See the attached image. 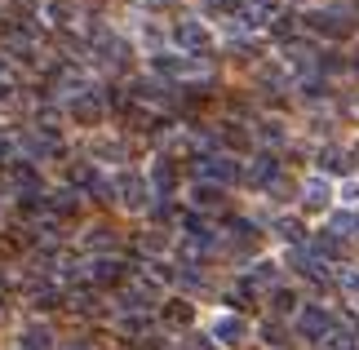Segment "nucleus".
<instances>
[{"mask_svg": "<svg viewBox=\"0 0 359 350\" xmlns=\"http://www.w3.org/2000/svg\"><path fill=\"white\" fill-rule=\"evenodd\" d=\"M18 151H27L32 160H58L62 156V137L58 129H32L18 137Z\"/></svg>", "mask_w": 359, "mask_h": 350, "instance_id": "obj_1", "label": "nucleus"}, {"mask_svg": "<svg viewBox=\"0 0 359 350\" xmlns=\"http://www.w3.org/2000/svg\"><path fill=\"white\" fill-rule=\"evenodd\" d=\"M196 173H200V182H213V187L244 177V169H240L231 156H204V160H196Z\"/></svg>", "mask_w": 359, "mask_h": 350, "instance_id": "obj_2", "label": "nucleus"}, {"mask_svg": "<svg viewBox=\"0 0 359 350\" xmlns=\"http://www.w3.org/2000/svg\"><path fill=\"white\" fill-rule=\"evenodd\" d=\"M0 53L5 58H13V62H32L36 58V40H32V32L18 22V27H9V32H0Z\"/></svg>", "mask_w": 359, "mask_h": 350, "instance_id": "obj_3", "label": "nucleus"}, {"mask_svg": "<svg viewBox=\"0 0 359 350\" xmlns=\"http://www.w3.org/2000/svg\"><path fill=\"white\" fill-rule=\"evenodd\" d=\"M297 328H302V337L324 342V337H328V332H333L337 324H333V315H328L324 306H306V311H302V319H297Z\"/></svg>", "mask_w": 359, "mask_h": 350, "instance_id": "obj_4", "label": "nucleus"}, {"mask_svg": "<svg viewBox=\"0 0 359 350\" xmlns=\"http://www.w3.org/2000/svg\"><path fill=\"white\" fill-rule=\"evenodd\" d=\"M173 40H177V45H182L187 53H204L213 36H209V27H204V22H191V18H182V22L173 27Z\"/></svg>", "mask_w": 359, "mask_h": 350, "instance_id": "obj_5", "label": "nucleus"}, {"mask_svg": "<svg viewBox=\"0 0 359 350\" xmlns=\"http://www.w3.org/2000/svg\"><path fill=\"white\" fill-rule=\"evenodd\" d=\"M280 18V0H240V22L244 27H266Z\"/></svg>", "mask_w": 359, "mask_h": 350, "instance_id": "obj_6", "label": "nucleus"}, {"mask_svg": "<svg viewBox=\"0 0 359 350\" xmlns=\"http://www.w3.org/2000/svg\"><path fill=\"white\" fill-rule=\"evenodd\" d=\"M306 27H311V32H320V36H333V40H346L351 36V22L341 18V13H333V9H315L311 18H306Z\"/></svg>", "mask_w": 359, "mask_h": 350, "instance_id": "obj_7", "label": "nucleus"}, {"mask_svg": "<svg viewBox=\"0 0 359 350\" xmlns=\"http://www.w3.org/2000/svg\"><path fill=\"white\" fill-rule=\"evenodd\" d=\"M147 195H151V191H147V182L137 177V173H120V177H116V200H120L124 208H142Z\"/></svg>", "mask_w": 359, "mask_h": 350, "instance_id": "obj_8", "label": "nucleus"}, {"mask_svg": "<svg viewBox=\"0 0 359 350\" xmlns=\"http://www.w3.org/2000/svg\"><path fill=\"white\" fill-rule=\"evenodd\" d=\"M244 182H253V187H275V182H280V160H275V156H257L244 169Z\"/></svg>", "mask_w": 359, "mask_h": 350, "instance_id": "obj_9", "label": "nucleus"}, {"mask_svg": "<svg viewBox=\"0 0 359 350\" xmlns=\"http://www.w3.org/2000/svg\"><path fill=\"white\" fill-rule=\"evenodd\" d=\"M124 279V262L120 257H93L89 262V284H120Z\"/></svg>", "mask_w": 359, "mask_h": 350, "instance_id": "obj_10", "label": "nucleus"}, {"mask_svg": "<svg viewBox=\"0 0 359 350\" xmlns=\"http://www.w3.org/2000/svg\"><path fill=\"white\" fill-rule=\"evenodd\" d=\"M244 337H248V324L240 315H222L213 324V342H222V346H244Z\"/></svg>", "mask_w": 359, "mask_h": 350, "instance_id": "obj_11", "label": "nucleus"}, {"mask_svg": "<svg viewBox=\"0 0 359 350\" xmlns=\"http://www.w3.org/2000/svg\"><path fill=\"white\" fill-rule=\"evenodd\" d=\"M156 72L160 76H173V80H187V76L200 72V62L196 58H177V53H156Z\"/></svg>", "mask_w": 359, "mask_h": 350, "instance_id": "obj_12", "label": "nucleus"}, {"mask_svg": "<svg viewBox=\"0 0 359 350\" xmlns=\"http://www.w3.org/2000/svg\"><path fill=\"white\" fill-rule=\"evenodd\" d=\"M9 187L18 191V195H22V191H27V195L40 191V173L32 169V160H13V164H9Z\"/></svg>", "mask_w": 359, "mask_h": 350, "instance_id": "obj_13", "label": "nucleus"}, {"mask_svg": "<svg viewBox=\"0 0 359 350\" xmlns=\"http://www.w3.org/2000/svg\"><path fill=\"white\" fill-rule=\"evenodd\" d=\"M45 22H53V27H76L80 22L76 0H45Z\"/></svg>", "mask_w": 359, "mask_h": 350, "instance_id": "obj_14", "label": "nucleus"}, {"mask_svg": "<svg viewBox=\"0 0 359 350\" xmlns=\"http://www.w3.org/2000/svg\"><path fill=\"white\" fill-rule=\"evenodd\" d=\"M328 200H333L328 177H311L306 187H302V204H306V208H328Z\"/></svg>", "mask_w": 359, "mask_h": 350, "instance_id": "obj_15", "label": "nucleus"}, {"mask_svg": "<svg viewBox=\"0 0 359 350\" xmlns=\"http://www.w3.org/2000/svg\"><path fill=\"white\" fill-rule=\"evenodd\" d=\"M72 116H76V120H85V124H98V120H102V97H98V93L76 97V102H72Z\"/></svg>", "mask_w": 359, "mask_h": 350, "instance_id": "obj_16", "label": "nucleus"}, {"mask_svg": "<svg viewBox=\"0 0 359 350\" xmlns=\"http://www.w3.org/2000/svg\"><path fill=\"white\" fill-rule=\"evenodd\" d=\"M191 204H196V208H217V204H222V187H213V182H196V187H191Z\"/></svg>", "mask_w": 359, "mask_h": 350, "instance_id": "obj_17", "label": "nucleus"}, {"mask_svg": "<svg viewBox=\"0 0 359 350\" xmlns=\"http://www.w3.org/2000/svg\"><path fill=\"white\" fill-rule=\"evenodd\" d=\"M320 169L324 173H351V156L341 147H324L320 151Z\"/></svg>", "mask_w": 359, "mask_h": 350, "instance_id": "obj_18", "label": "nucleus"}, {"mask_svg": "<svg viewBox=\"0 0 359 350\" xmlns=\"http://www.w3.org/2000/svg\"><path fill=\"white\" fill-rule=\"evenodd\" d=\"M18 350H53V332L49 328H22V337H18Z\"/></svg>", "mask_w": 359, "mask_h": 350, "instance_id": "obj_19", "label": "nucleus"}, {"mask_svg": "<svg viewBox=\"0 0 359 350\" xmlns=\"http://www.w3.org/2000/svg\"><path fill=\"white\" fill-rule=\"evenodd\" d=\"M151 182H156V191L160 195H169L177 187V169H173V160H156V169H151Z\"/></svg>", "mask_w": 359, "mask_h": 350, "instance_id": "obj_20", "label": "nucleus"}, {"mask_svg": "<svg viewBox=\"0 0 359 350\" xmlns=\"http://www.w3.org/2000/svg\"><path fill=\"white\" fill-rule=\"evenodd\" d=\"M191 319H196V306H191V302H169V306H164V324L187 328Z\"/></svg>", "mask_w": 359, "mask_h": 350, "instance_id": "obj_21", "label": "nucleus"}, {"mask_svg": "<svg viewBox=\"0 0 359 350\" xmlns=\"http://www.w3.org/2000/svg\"><path fill=\"white\" fill-rule=\"evenodd\" d=\"M45 204H49L53 217H67V213H76V208H80V195L76 191H58V195H49Z\"/></svg>", "mask_w": 359, "mask_h": 350, "instance_id": "obj_22", "label": "nucleus"}, {"mask_svg": "<svg viewBox=\"0 0 359 350\" xmlns=\"http://www.w3.org/2000/svg\"><path fill=\"white\" fill-rule=\"evenodd\" d=\"M328 235H341V240H359V213H337Z\"/></svg>", "mask_w": 359, "mask_h": 350, "instance_id": "obj_23", "label": "nucleus"}, {"mask_svg": "<svg viewBox=\"0 0 359 350\" xmlns=\"http://www.w3.org/2000/svg\"><path fill=\"white\" fill-rule=\"evenodd\" d=\"M275 279H280V266H275V262H257L253 275H248L244 284H248V288H262V284H275Z\"/></svg>", "mask_w": 359, "mask_h": 350, "instance_id": "obj_24", "label": "nucleus"}, {"mask_svg": "<svg viewBox=\"0 0 359 350\" xmlns=\"http://www.w3.org/2000/svg\"><path fill=\"white\" fill-rule=\"evenodd\" d=\"M275 235H284L288 244H302V240H306V231H302L297 217H280V222H275Z\"/></svg>", "mask_w": 359, "mask_h": 350, "instance_id": "obj_25", "label": "nucleus"}, {"mask_svg": "<svg viewBox=\"0 0 359 350\" xmlns=\"http://www.w3.org/2000/svg\"><path fill=\"white\" fill-rule=\"evenodd\" d=\"M324 346H328V350H359V342L351 337L346 328H333V332H328V337H324Z\"/></svg>", "mask_w": 359, "mask_h": 350, "instance_id": "obj_26", "label": "nucleus"}, {"mask_svg": "<svg viewBox=\"0 0 359 350\" xmlns=\"http://www.w3.org/2000/svg\"><path fill=\"white\" fill-rule=\"evenodd\" d=\"M13 89H18V76H13V67L0 58V97H9Z\"/></svg>", "mask_w": 359, "mask_h": 350, "instance_id": "obj_27", "label": "nucleus"}, {"mask_svg": "<svg viewBox=\"0 0 359 350\" xmlns=\"http://www.w3.org/2000/svg\"><path fill=\"white\" fill-rule=\"evenodd\" d=\"M93 156L98 160H124V147L120 142H93Z\"/></svg>", "mask_w": 359, "mask_h": 350, "instance_id": "obj_28", "label": "nucleus"}, {"mask_svg": "<svg viewBox=\"0 0 359 350\" xmlns=\"http://www.w3.org/2000/svg\"><path fill=\"white\" fill-rule=\"evenodd\" d=\"M293 27H297V18H293V13H280V18L271 22V32L280 36V40H288V36H293Z\"/></svg>", "mask_w": 359, "mask_h": 350, "instance_id": "obj_29", "label": "nucleus"}, {"mask_svg": "<svg viewBox=\"0 0 359 350\" xmlns=\"http://www.w3.org/2000/svg\"><path fill=\"white\" fill-rule=\"evenodd\" d=\"M89 248H116V235L107 231V227H98V231H89Z\"/></svg>", "mask_w": 359, "mask_h": 350, "instance_id": "obj_30", "label": "nucleus"}, {"mask_svg": "<svg viewBox=\"0 0 359 350\" xmlns=\"http://www.w3.org/2000/svg\"><path fill=\"white\" fill-rule=\"evenodd\" d=\"M72 306H76V311H98V292H72Z\"/></svg>", "mask_w": 359, "mask_h": 350, "instance_id": "obj_31", "label": "nucleus"}, {"mask_svg": "<svg viewBox=\"0 0 359 350\" xmlns=\"http://www.w3.org/2000/svg\"><path fill=\"white\" fill-rule=\"evenodd\" d=\"M293 306H297V297H293V292H275V315H288Z\"/></svg>", "mask_w": 359, "mask_h": 350, "instance_id": "obj_32", "label": "nucleus"}, {"mask_svg": "<svg viewBox=\"0 0 359 350\" xmlns=\"http://www.w3.org/2000/svg\"><path fill=\"white\" fill-rule=\"evenodd\" d=\"M262 337H266L271 346H284V328L280 324H266V328H262Z\"/></svg>", "mask_w": 359, "mask_h": 350, "instance_id": "obj_33", "label": "nucleus"}, {"mask_svg": "<svg viewBox=\"0 0 359 350\" xmlns=\"http://www.w3.org/2000/svg\"><path fill=\"white\" fill-rule=\"evenodd\" d=\"M182 350H213V342H209V337H187Z\"/></svg>", "mask_w": 359, "mask_h": 350, "instance_id": "obj_34", "label": "nucleus"}, {"mask_svg": "<svg viewBox=\"0 0 359 350\" xmlns=\"http://www.w3.org/2000/svg\"><path fill=\"white\" fill-rule=\"evenodd\" d=\"M262 137H266V142H280L284 133H280V124H266V129H262Z\"/></svg>", "mask_w": 359, "mask_h": 350, "instance_id": "obj_35", "label": "nucleus"}, {"mask_svg": "<svg viewBox=\"0 0 359 350\" xmlns=\"http://www.w3.org/2000/svg\"><path fill=\"white\" fill-rule=\"evenodd\" d=\"M346 200H355V204H359V182H351V187H346Z\"/></svg>", "mask_w": 359, "mask_h": 350, "instance_id": "obj_36", "label": "nucleus"}, {"mask_svg": "<svg viewBox=\"0 0 359 350\" xmlns=\"http://www.w3.org/2000/svg\"><path fill=\"white\" fill-rule=\"evenodd\" d=\"M351 67H355V72H359V53H355V62H351Z\"/></svg>", "mask_w": 359, "mask_h": 350, "instance_id": "obj_37", "label": "nucleus"}, {"mask_svg": "<svg viewBox=\"0 0 359 350\" xmlns=\"http://www.w3.org/2000/svg\"><path fill=\"white\" fill-rule=\"evenodd\" d=\"M0 288H5V275H0Z\"/></svg>", "mask_w": 359, "mask_h": 350, "instance_id": "obj_38", "label": "nucleus"}]
</instances>
